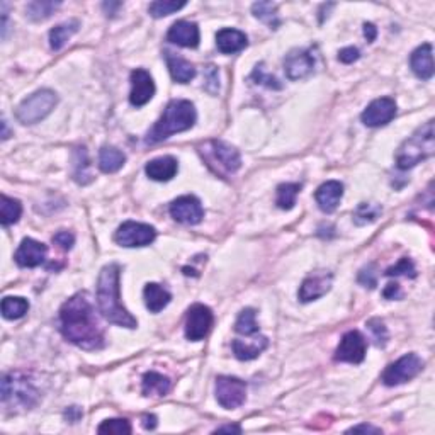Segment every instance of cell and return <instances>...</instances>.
Here are the masks:
<instances>
[{"mask_svg": "<svg viewBox=\"0 0 435 435\" xmlns=\"http://www.w3.org/2000/svg\"><path fill=\"white\" fill-rule=\"evenodd\" d=\"M315 69V58L306 49H294L284 60V70L290 80H301Z\"/></svg>", "mask_w": 435, "mask_h": 435, "instance_id": "cell-17", "label": "cell"}, {"mask_svg": "<svg viewBox=\"0 0 435 435\" xmlns=\"http://www.w3.org/2000/svg\"><path fill=\"white\" fill-rule=\"evenodd\" d=\"M435 152L434 121L420 126L408 140L403 141L397 153V165L399 170H408L422 160L432 156Z\"/></svg>", "mask_w": 435, "mask_h": 435, "instance_id": "cell-4", "label": "cell"}, {"mask_svg": "<svg viewBox=\"0 0 435 435\" xmlns=\"http://www.w3.org/2000/svg\"><path fill=\"white\" fill-rule=\"evenodd\" d=\"M56 102H58V97L55 92L49 89H41L21 102L16 110V117L23 124H36L55 109Z\"/></svg>", "mask_w": 435, "mask_h": 435, "instance_id": "cell-6", "label": "cell"}, {"mask_svg": "<svg viewBox=\"0 0 435 435\" xmlns=\"http://www.w3.org/2000/svg\"><path fill=\"white\" fill-rule=\"evenodd\" d=\"M78 26H80L78 21H69V23H63L60 24V26L53 27V30L49 31V45H51V49L60 51V49L67 45V41L77 33Z\"/></svg>", "mask_w": 435, "mask_h": 435, "instance_id": "cell-29", "label": "cell"}, {"mask_svg": "<svg viewBox=\"0 0 435 435\" xmlns=\"http://www.w3.org/2000/svg\"><path fill=\"white\" fill-rule=\"evenodd\" d=\"M172 388V383L167 376L158 373H146L143 376V395L145 397H165Z\"/></svg>", "mask_w": 435, "mask_h": 435, "instance_id": "cell-28", "label": "cell"}, {"mask_svg": "<svg viewBox=\"0 0 435 435\" xmlns=\"http://www.w3.org/2000/svg\"><path fill=\"white\" fill-rule=\"evenodd\" d=\"M60 5H62V2H46V0L39 2L38 0V2L27 3L26 12L31 21H45L48 19Z\"/></svg>", "mask_w": 435, "mask_h": 435, "instance_id": "cell-35", "label": "cell"}, {"mask_svg": "<svg viewBox=\"0 0 435 435\" xmlns=\"http://www.w3.org/2000/svg\"><path fill=\"white\" fill-rule=\"evenodd\" d=\"M196 119H198V114H196V108L192 102L182 101V99L169 102L162 117L156 121L152 131L146 134V145L160 143V141L167 140L172 134L191 130L194 126Z\"/></svg>", "mask_w": 435, "mask_h": 435, "instance_id": "cell-3", "label": "cell"}, {"mask_svg": "<svg viewBox=\"0 0 435 435\" xmlns=\"http://www.w3.org/2000/svg\"><path fill=\"white\" fill-rule=\"evenodd\" d=\"M123 5V3L121 2H104L102 3V9L106 10V14H110V16H113V14H116V9H119V7Z\"/></svg>", "mask_w": 435, "mask_h": 435, "instance_id": "cell-51", "label": "cell"}, {"mask_svg": "<svg viewBox=\"0 0 435 435\" xmlns=\"http://www.w3.org/2000/svg\"><path fill=\"white\" fill-rule=\"evenodd\" d=\"M349 432H371V434H381V429H377V427L366 425V423H362V425H357V427H352V429H349Z\"/></svg>", "mask_w": 435, "mask_h": 435, "instance_id": "cell-50", "label": "cell"}, {"mask_svg": "<svg viewBox=\"0 0 435 435\" xmlns=\"http://www.w3.org/2000/svg\"><path fill=\"white\" fill-rule=\"evenodd\" d=\"M397 116V102L391 97H381L371 102L366 109H364L361 119L366 126L369 128H379L384 124L391 123Z\"/></svg>", "mask_w": 435, "mask_h": 435, "instance_id": "cell-13", "label": "cell"}, {"mask_svg": "<svg viewBox=\"0 0 435 435\" xmlns=\"http://www.w3.org/2000/svg\"><path fill=\"white\" fill-rule=\"evenodd\" d=\"M119 276L121 269L117 263H109L101 270L97 283L99 309L109 323L124 328H137V318L121 305Z\"/></svg>", "mask_w": 435, "mask_h": 435, "instance_id": "cell-2", "label": "cell"}, {"mask_svg": "<svg viewBox=\"0 0 435 435\" xmlns=\"http://www.w3.org/2000/svg\"><path fill=\"white\" fill-rule=\"evenodd\" d=\"M252 78H254L257 84L266 85V87H269V89H276V91L283 89V85L279 84V80H277L276 77H272V75H269L266 72V69H263V63H260V65L255 67L254 73H252Z\"/></svg>", "mask_w": 435, "mask_h": 435, "instance_id": "cell-42", "label": "cell"}, {"mask_svg": "<svg viewBox=\"0 0 435 435\" xmlns=\"http://www.w3.org/2000/svg\"><path fill=\"white\" fill-rule=\"evenodd\" d=\"M53 244H56L63 250H70L75 244V237L70 231H58V233L53 235Z\"/></svg>", "mask_w": 435, "mask_h": 435, "instance_id": "cell-45", "label": "cell"}, {"mask_svg": "<svg viewBox=\"0 0 435 435\" xmlns=\"http://www.w3.org/2000/svg\"><path fill=\"white\" fill-rule=\"evenodd\" d=\"M89 167H91V163H89L87 150H85L84 146H82V148H75V152H73V172H72L75 182H78V184H82V185L92 182V176H91V172H89Z\"/></svg>", "mask_w": 435, "mask_h": 435, "instance_id": "cell-30", "label": "cell"}, {"mask_svg": "<svg viewBox=\"0 0 435 435\" xmlns=\"http://www.w3.org/2000/svg\"><path fill=\"white\" fill-rule=\"evenodd\" d=\"M359 283L362 284V286L366 287H376L377 284V274H376V266H367L364 267V269L361 270V274H359Z\"/></svg>", "mask_w": 435, "mask_h": 435, "instance_id": "cell-43", "label": "cell"}, {"mask_svg": "<svg viewBox=\"0 0 435 435\" xmlns=\"http://www.w3.org/2000/svg\"><path fill=\"white\" fill-rule=\"evenodd\" d=\"M366 338L357 330H351L342 337L340 344H338L337 351H335V361L361 364L364 357H366Z\"/></svg>", "mask_w": 435, "mask_h": 435, "instance_id": "cell-12", "label": "cell"}, {"mask_svg": "<svg viewBox=\"0 0 435 435\" xmlns=\"http://www.w3.org/2000/svg\"><path fill=\"white\" fill-rule=\"evenodd\" d=\"M156 238L155 228L145 223H137V221H126L117 228L114 240L121 247L134 248V247H146Z\"/></svg>", "mask_w": 435, "mask_h": 435, "instance_id": "cell-9", "label": "cell"}, {"mask_svg": "<svg viewBox=\"0 0 435 435\" xmlns=\"http://www.w3.org/2000/svg\"><path fill=\"white\" fill-rule=\"evenodd\" d=\"M367 328H369L374 344H376L377 347H384L388 342V330L386 327H384V323L381 322L379 318H373L367 322Z\"/></svg>", "mask_w": 435, "mask_h": 435, "instance_id": "cell-40", "label": "cell"}, {"mask_svg": "<svg viewBox=\"0 0 435 435\" xmlns=\"http://www.w3.org/2000/svg\"><path fill=\"white\" fill-rule=\"evenodd\" d=\"M364 36L367 38V41H369V43H373L374 39H376L377 30L374 27V24H371V23L364 24Z\"/></svg>", "mask_w": 435, "mask_h": 435, "instance_id": "cell-49", "label": "cell"}, {"mask_svg": "<svg viewBox=\"0 0 435 435\" xmlns=\"http://www.w3.org/2000/svg\"><path fill=\"white\" fill-rule=\"evenodd\" d=\"M182 7H185V2H176V0H156V2H152L148 7L150 16L155 17V19H160V17L170 16V14L177 12Z\"/></svg>", "mask_w": 435, "mask_h": 435, "instance_id": "cell-37", "label": "cell"}, {"mask_svg": "<svg viewBox=\"0 0 435 435\" xmlns=\"http://www.w3.org/2000/svg\"><path fill=\"white\" fill-rule=\"evenodd\" d=\"M204 78H206V84L204 89L209 92V94H216L220 91V78H217V70L215 67L209 65L204 72Z\"/></svg>", "mask_w": 435, "mask_h": 435, "instance_id": "cell-44", "label": "cell"}, {"mask_svg": "<svg viewBox=\"0 0 435 435\" xmlns=\"http://www.w3.org/2000/svg\"><path fill=\"white\" fill-rule=\"evenodd\" d=\"M126 162V155L116 146H102L99 153V169L104 174H114L119 169H123Z\"/></svg>", "mask_w": 435, "mask_h": 435, "instance_id": "cell-27", "label": "cell"}, {"mask_svg": "<svg viewBox=\"0 0 435 435\" xmlns=\"http://www.w3.org/2000/svg\"><path fill=\"white\" fill-rule=\"evenodd\" d=\"M331 281H333V276L330 272H325V270H318V272L311 274V276L303 281L301 287H299V299L303 303H309L322 298L330 291Z\"/></svg>", "mask_w": 435, "mask_h": 435, "instance_id": "cell-16", "label": "cell"}, {"mask_svg": "<svg viewBox=\"0 0 435 435\" xmlns=\"http://www.w3.org/2000/svg\"><path fill=\"white\" fill-rule=\"evenodd\" d=\"M383 296L386 299H399L401 298V291H399V284L390 283L386 286V290L383 291Z\"/></svg>", "mask_w": 435, "mask_h": 435, "instance_id": "cell-47", "label": "cell"}, {"mask_svg": "<svg viewBox=\"0 0 435 435\" xmlns=\"http://www.w3.org/2000/svg\"><path fill=\"white\" fill-rule=\"evenodd\" d=\"M269 345L266 337H255L252 340H233V352L240 361H252L259 357Z\"/></svg>", "mask_w": 435, "mask_h": 435, "instance_id": "cell-25", "label": "cell"}, {"mask_svg": "<svg viewBox=\"0 0 435 435\" xmlns=\"http://www.w3.org/2000/svg\"><path fill=\"white\" fill-rule=\"evenodd\" d=\"M30 311V303L24 298L7 296L2 299V315L5 320H19Z\"/></svg>", "mask_w": 435, "mask_h": 435, "instance_id": "cell-31", "label": "cell"}, {"mask_svg": "<svg viewBox=\"0 0 435 435\" xmlns=\"http://www.w3.org/2000/svg\"><path fill=\"white\" fill-rule=\"evenodd\" d=\"M410 67L420 80H430L434 77V49L430 43L419 46L412 53Z\"/></svg>", "mask_w": 435, "mask_h": 435, "instance_id": "cell-20", "label": "cell"}, {"mask_svg": "<svg viewBox=\"0 0 435 435\" xmlns=\"http://www.w3.org/2000/svg\"><path fill=\"white\" fill-rule=\"evenodd\" d=\"M143 427L146 430H153L156 427V416L155 415H145L143 416Z\"/></svg>", "mask_w": 435, "mask_h": 435, "instance_id": "cell-52", "label": "cell"}, {"mask_svg": "<svg viewBox=\"0 0 435 435\" xmlns=\"http://www.w3.org/2000/svg\"><path fill=\"white\" fill-rule=\"evenodd\" d=\"M145 172L152 180L167 182L177 176L179 163H177V160L174 156H160V158H155L146 163Z\"/></svg>", "mask_w": 435, "mask_h": 435, "instance_id": "cell-22", "label": "cell"}, {"mask_svg": "<svg viewBox=\"0 0 435 435\" xmlns=\"http://www.w3.org/2000/svg\"><path fill=\"white\" fill-rule=\"evenodd\" d=\"M235 330L240 335H245V337H252V335L259 333V325H257L255 320V309L252 308H245L244 311L238 316L237 323H235Z\"/></svg>", "mask_w": 435, "mask_h": 435, "instance_id": "cell-36", "label": "cell"}, {"mask_svg": "<svg viewBox=\"0 0 435 435\" xmlns=\"http://www.w3.org/2000/svg\"><path fill=\"white\" fill-rule=\"evenodd\" d=\"M215 316L213 311L204 305H194L187 309L185 316V337L191 342L202 340L211 331Z\"/></svg>", "mask_w": 435, "mask_h": 435, "instance_id": "cell-11", "label": "cell"}, {"mask_svg": "<svg viewBox=\"0 0 435 435\" xmlns=\"http://www.w3.org/2000/svg\"><path fill=\"white\" fill-rule=\"evenodd\" d=\"M215 432H235V434H240L242 429L237 425H226V427H217Z\"/></svg>", "mask_w": 435, "mask_h": 435, "instance_id": "cell-53", "label": "cell"}, {"mask_svg": "<svg viewBox=\"0 0 435 435\" xmlns=\"http://www.w3.org/2000/svg\"><path fill=\"white\" fill-rule=\"evenodd\" d=\"M65 419L72 423L78 422V420L82 419V410L78 408V406H70V408L65 412Z\"/></svg>", "mask_w": 435, "mask_h": 435, "instance_id": "cell-48", "label": "cell"}, {"mask_svg": "<svg viewBox=\"0 0 435 435\" xmlns=\"http://www.w3.org/2000/svg\"><path fill=\"white\" fill-rule=\"evenodd\" d=\"M383 208L377 204H371V202H361L357 206V209L354 211V221L355 224L362 226V224L373 223V221L377 220V216L381 215Z\"/></svg>", "mask_w": 435, "mask_h": 435, "instance_id": "cell-38", "label": "cell"}, {"mask_svg": "<svg viewBox=\"0 0 435 435\" xmlns=\"http://www.w3.org/2000/svg\"><path fill=\"white\" fill-rule=\"evenodd\" d=\"M170 216L182 224H198L204 217L201 201L194 196H182L170 204Z\"/></svg>", "mask_w": 435, "mask_h": 435, "instance_id": "cell-14", "label": "cell"}, {"mask_svg": "<svg viewBox=\"0 0 435 435\" xmlns=\"http://www.w3.org/2000/svg\"><path fill=\"white\" fill-rule=\"evenodd\" d=\"M201 155L213 172L221 177H228L242 167L240 153L237 148L226 145L224 141L211 140L201 146Z\"/></svg>", "mask_w": 435, "mask_h": 435, "instance_id": "cell-5", "label": "cell"}, {"mask_svg": "<svg viewBox=\"0 0 435 435\" xmlns=\"http://www.w3.org/2000/svg\"><path fill=\"white\" fill-rule=\"evenodd\" d=\"M23 213V206L17 199L9 198V196L2 194L0 199V221H2L3 226H10V224L17 223Z\"/></svg>", "mask_w": 435, "mask_h": 435, "instance_id": "cell-33", "label": "cell"}, {"mask_svg": "<svg viewBox=\"0 0 435 435\" xmlns=\"http://www.w3.org/2000/svg\"><path fill=\"white\" fill-rule=\"evenodd\" d=\"M167 39L174 45L184 46V48H198L199 45V27L196 23L189 21H177L167 33Z\"/></svg>", "mask_w": 435, "mask_h": 435, "instance_id": "cell-19", "label": "cell"}, {"mask_svg": "<svg viewBox=\"0 0 435 435\" xmlns=\"http://www.w3.org/2000/svg\"><path fill=\"white\" fill-rule=\"evenodd\" d=\"M359 58H361V51H359L357 48H354V46L344 48L338 53V60H340L342 63H345V65H351V63L357 62Z\"/></svg>", "mask_w": 435, "mask_h": 435, "instance_id": "cell-46", "label": "cell"}, {"mask_svg": "<svg viewBox=\"0 0 435 435\" xmlns=\"http://www.w3.org/2000/svg\"><path fill=\"white\" fill-rule=\"evenodd\" d=\"M165 62L169 67V72L172 75V78L179 84H187L192 78L196 77V69L192 63H189L187 60H184L179 55H174V53L165 51Z\"/></svg>", "mask_w": 435, "mask_h": 435, "instance_id": "cell-24", "label": "cell"}, {"mask_svg": "<svg viewBox=\"0 0 435 435\" xmlns=\"http://www.w3.org/2000/svg\"><path fill=\"white\" fill-rule=\"evenodd\" d=\"M99 434H131V425L128 420L124 419H113V420H104V422L99 425L97 429Z\"/></svg>", "mask_w": 435, "mask_h": 435, "instance_id": "cell-39", "label": "cell"}, {"mask_svg": "<svg viewBox=\"0 0 435 435\" xmlns=\"http://www.w3.org/2000/svg\"><path fill=\"white\" fill-rule=\"evenodd\" d=\"M143 296H145L146 308H148L152 313L162 311V309L169 305L170 299H172V296H170V292L167 291L165 287H162L160 284H155V283L146 284Z\"/></svg>", "mask_w": 435, "mask_h": 435, "instance_id": "cell-26", "label": "cell"}, {"mask_svg": "<svg viewBox=\"0 0 435 435\" xmlns=\"http://www.w3.org/2000/svg\"><path fill=\"white\" fill-rule=\"evenodd\" d=\"M247 384L238 377L220 376L216 379V399L223 408L233 410L245 403Z\"/></svg>", "mask_w": 435, "mask_h": 435, "instance_id": "cell-10", "label": "cell"}, {"mask_svg": "<svg viewBox=\"0 0 435 435\" xmlns=\"http://www.w3.org/2000/svg\"><path fill=\"white\" fill-rule=\"evenodd\" d=\"M252 12L257 19L266 23L270 30H277L281 24L279 14H277V3L274 2H255L252 5Z\"/></svg>", "mask_w": 435, "mask_h": 435, "instance_id": "cell-32", "label": "cell"}, {"mask_svg": "<svg viewBox=\"0 0 435 435\" xmlns=\"http://www.w3.org/2000/svg\"><path fill=\"white\" fill-rule=\"evenodd\" d=\"M2 399L3 403L12 401L14 406L30 408L36 403L38 391L26 377H21L19 374H9L2 379Z\"/></svg>", "mask_w": 435, "mask_h": 435, "instance_id": "cell-7", "label": "cell"}, {"mask_svg": "<svg viewBox=\"0 0 435 435\" xmlns=\"http://www.w3.org/2000/svg\"><path fill=\"white\" fill-rule=\"evenodd\" d=\"M422 369L423 361L419 355L406 354L401 359H398L397 362L386 367V371L383 373V383L386 386H399V384L408 383L413 377L419 376Z\"/></svg>", "mask_w": 435, "mask_h": 435, "instance_id": "cell-8", "label": "cell"}, {"mask_svg": "<svg viewBox=\"0 0 435 435\" xmlns=\"http://www.w3.org/2000/svg\"><path fill=\"white\" fill-rule=\"evenodd\" d=\"M46 254H48V248H46L45 244L33 240V238H24L21 242L14 259H16L19 267H30V269H33V267L41 266L45 262Z\"/></svg>", "mask_w": 435, "mask_h": 435, "instance_id": "cell-18", "label": "cell"}, {"mask_svg": "<svg viewBox=\"0 0 435 435\" xmlns=\"http://www.w3.org/2000/svg\"><path fill=\"white\" fill-rule=\"evenodd\" d=\"M248 39L242 31L237 30H221L216 34V46L224 55L238 53L244 48H247Z\"/></svg>", "mask_w": 435, "mask_h": 435, "instance_id": "cell-23", "label": "cell"}, {"mask_svg": "<svg viewBox=\"0 0 435 435\" xmlns=\"http://www.w3.org/2000/svg\"><path fill=\"white\" fill-rule=\"evenodd\" d=\"M299 191H301V185L299 184H281L277 187V198H276V204L279 206L281 209H290L294 208L296 204V198H298Z\"/></svg>", "mask_w": 435, "mask_h": 435, "instance_id": "cell-34", "label": "cell"}, {"mask_svg": "<svg viewBox=\"0 0 435 435\" xmlns=\"http://www.w3.org/2000/svg\"><path fill=\"white\" fill-rule=\"evenodd\" d=\"M155 95V82L152 75L143 69H137L131 72V94L130 102L134 108H141L150 102Z\"/></svg>", "mask_w": 435, "mask_h": 435, "instance_id": "cell-15", "label": "cell"}, {"mask_svg": "<svg viewBox=\"0 0 435 435\" xmlns=\"http://www.w3.org/2000/svg\"><path fill=\"white\" fill-rule=\"evenodd\" d=\"M344 198V184L338 180H328L316 191L315 199L323 213H333Z\"/></svg>", "mask_w": 435, "mask_h": 435, "instance_id": "cell-21", "label": "cell"}, {"mask_svg": "<svg viewBox=\"0 0 435 435\" xmlns=\"http://www.w3.org/2000/svg\"><path fill=\"white\" fill-rule=\"evenodd\" d=\"M62 333L77 347L84 351H101L104 347V333L94 315L87 296L78 292L60 309Z\"/></svg>", "mask_w": 435, "mask_h": 435, "instance_id": "cell-1", "label": "cell"}, {"mask_svg": "<svg viewBox=\"0 0 435 435\" xmlns=\"http://www.w3.org/2000/svg\"><path fill=\"white\" fill-rule=\"evenodd\" d=\"M386 276L393 277V276H405V277H416V269L415 266H413V262L410 259H401L399 262L397 263V266L390 267V269L386 270Z\"/></svg>", "mask_w": 435, "mask_h": 435, "instance_id": "cell-41", "label": "cell"}]
</instances>
